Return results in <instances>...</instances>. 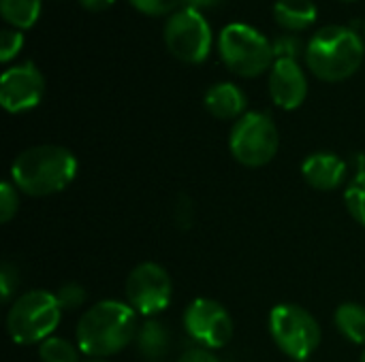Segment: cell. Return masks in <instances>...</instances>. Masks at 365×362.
Segmentation results:
<instances>
[{"mask_svg":"<svg viewBox=\"0 0 365 362\" xmlns=\"http://www.w3.org/2000/svg\"><path fill=\"white\" fill-rule=\"evenodd\" d=\"M24 47V34L15 28H4L0 32V62L9 64Z\"/></svg>","mask_w":365,"mask_h":362,"instance_id":"24","label":"cell"},{"mask_svg":"<svg viewBox=\"0 0 365 362\" xmlns=\"http://www.w3.org/2000/svg\"><path fill=\"white\" fill-rule=\"evenodd\" d=\"M126 303L143 318H156L173 299V282L169 271L158 262L137 265L124 282Z\"/></svg>","mask_w":365,"mask_h":362,"instance_id":"9","label":"cell"},{"mask_svg":"<svg viewBox=\"0 0 365 362\" xmlns=\"http://www.w3.org/2000/svg\"><path fill=\"white\" fill-rule=\"evenodd\" d=\"M344 203L351 218L365 228V169H359L357 175L349 181L344 190Z\"/></svg>","mask_w":365,"mask_h":362,"instance_id":"20","label":"cell"},{"mask_svg":"<svg viewBox=\"0 0 365 362\" xmlns=\"http://www.w3.org/2000/svg\"><path fill=\"white\" fill-rule=\"evenodd\" d=\"M338 333L355 346H365V307L359 303H342L334 314Z\"/></svg>","mask_w":365,"mask_h":362,"instance_id":"17","label":"cell"},{"mask_svg":"<svg viewBox=\"0 0 365 362\" xmlns=\"http://www.w3.org/2000/svg\"><path fill=\"white\" fill-rule=\"evenodd\" d=\"M19 211V190L11 179L0 183V222L9 224Z\"/></svg>","mask_w":365,"mask_h":362,"instance_id":"22","label":"cell"},{"mask_svg":"<svg viewBox=\"0 0 365 362\" xmlns=\"http://www.w3.org/2000/svg\"><path fill=\"white\" fill-rule=\"evenodd\" d=\"M135 346L139 350V354L148 361H160L169 354L171 348V333L167 329L165 322H160L158 318H148L135 337Z\"/></svg>","mask_w":365,"mask_h":362,"instance_id":"16","label":"cell"},{"mask_svg":"<svg viewBox=\"0 0 365 362\" xmlns=\"http://www.w3.org/2000/svg\"><path fill=\"white\" fill-rule=\"evenodd\" d=\"M269 96L284 111L299 109L308 98V77L297 60L278 58L269 70Z\"/></svg>","mask_w":365,"mask_h":362,"instance_id":"12","label":"cell"},{"mask_svg":"<svg viewBox=\"0 0 365 362\" xmlns=\"http://www.w3.org/2000/svg\"><path fill=\"white\" fill-rule=\"evenodd\" d=\"M365 45L361 36L346 26L319 28L306 45V64L310 73L327 83L351 79L364 62Z\"/></svg>","mask_w":365,"mask_h":362,"instance_id":"3","label":"cell"},{"mask_svg":"<svg viewBox=\"0 0 365 362\" xmlns=\"http://www.w3.org/2000/svg\"><path fill=\"white\" fill-rule=\"evenodd\" d=\"M269 335L276 348L291 361H308L321 346L323 331L319 320L302 305L278 303L267 318Z\"/></svg>","mask_w":365,"mask_h":362,"instance_id":"6","label":"cell"},{"mask_svg":"<svg viewBox=\"0 0 365 362\" xmlns=\"http://www.w3.org/2000/svg\"><path fill=\"white\" fill-rule=\"evenodd\" d=\"M278 147V126L265 111H248L233 124L229 132L231 156L248 169H261L269 164L276 158Z\"/></svg>","mask_w":365,"mask_h":362,"instance_id":"7","label":"cell"},{"mask_svg":"<svg viewBox=\"0 0 365 362\" xmlns=\"http://www.w3.org/2000/svg\"><path fill=\"white\" fill-rule=\"evenodd\" d=\"M137 11H141L143 15L150 17H163V15H171L178 9L184 6V0H128Z\"/></svg>","mask_w":365,"mask_h":362,"instance_id":"23","label":"cell"},{"mask_svg":"<svg viewBox=\"0 0 365 362\" xmlns=\"http://www.w3.org/2000/svg\"><path fill=\"white\" fill-rule=\"evenodd\" d=\"M359 362H365V350H364V354H361V361Z\"/></svg>","mask_w":365,"mask_h":362,"instance_id":"32","label":"cell"},{"mask_svg":"<svg viewBox=\"0 0 365 362\" xmlns=\"http://www.w3.org/2000/svg\"><path fill=\"white\" fill-rule=\"evenodd\" d=\"M83 352L79 350L77 344L51 335L43 344H38V358L41 362H83L81 361Z\"/></svg>","mask_w":365,"mask_h":362,"instance_id":"19","label":"cell"},{"mask_svg":"<svg viewBox=\"0 0 365 362\" xmlns=\"http://www.w3.org/2000/svg\"><path fill=\"white\" fill-rule=\"evenodd\" d=\"M45 77L32 62L9 66L0 77V105L9 113H24L41 105Z\"/></svg>","mask_w":365,"mask_h":362,"instance_id":"11","label":"cell"},{"mask_svg":"<svg viewBox=\"0 0 365 362\" xmlns=\"http://www.w3.org/2000/svg\"><path fill=\"white\" fill-rule=\"evenodd\" d=\"M56 299H58L62 312H75V309H79V307L86 303L88 292H86V288H83L81 284L68 282V284H62V286L58 288Z\"/></svg>","mask_w":365,"mask_h":362,"instance_id":"21","label":"cell"},{"mask_svg":"<svg viewBox=\"0 0 365 362\" xmlns=\"http://www.w3.org/2000/svg\"><path fill=\"white\" fill-rule=\"evenodd\" d=\"M83 362H111V361H107V358H88V361H83Z\"/></svg>","mask_w":365,"mask_h":362,"instance_id":"31","label":"cell"},{"mask_svg":"<svg viewBox=\"0 0 365 362\" xmlns=\"http://www.w3.org/2000/svg\"><path fill=\"white\" fill-rule=\"evenodd\" d=\"M178 362H220V358L216 356L214 350H207L203 346H192V348L182 352Z\"/></svg>","mask_w":365,"mask_h":362,"instance_id":"27","label":"cell"},{"mask_svg":"<svg viewBox=\"0 0 365 362\" xmlns=\"http://www.w3.org/2000/svg\"><path fill=\"white\" fill-rule=\"evenodd\" d=\"M175 222L184 228H188L192 224V205H190V198L186 196H180V203L175 207Z\"/></svg>","mask_w":365,"mask_h":362,"instance_id":"28","label":"cell"},{"mask_svg":"<svg viewBox=\"0 0 365 362\" xmlns=\"http://www.w3.org/2000/svg\"><path fill=\"white\" fill-rule=\"evenodd\" d=\"M79 171V162L68 147L62 145H32L15 156L11 162L13 186L28 196L43 198L66 190Z\"/></svg>","mask_w":365,"mask_h":362,"instance_id":"2","label":"cell"},{"mask_svg":"<svg viewBox=\"0 0 365 362\" xmlns=\"http://www.w3.org/2000/svg\"><path fill=\"white\" fill-rule=\"evenodd\" d=\"M43 0H0L2 19L15 30H28L38 21Z\"/></svg>","mask_w":365,"mask_h":362,"instance_id":"18","label":"cell"},{"mask_svg":"<svg viewBox=\"0 0 365 362\" xmlns=\"http://www.w3.org/2000/svg\"><path fill=\"white\" fill-rule=\"evenodd\" d=\"M184 329L188 337L207 350H220L233 339V318L227 307L214 299L199 297L184 309Z\"/></svg>","mask_w":365,"mask_h":362,"instance_id":"10","label":"cell"},{"mask_svg":"<svg viewBox=\"0 0 365 362\" xmlns=\"http://www.w3.org/2000/svg\"><path fill=\"white\" fill-rule=\"evenodd\" d=\"M272 13L276 23L293 34L306 32L317 23L319 17L314 0H276Z\"/></svg>","mask_w":365,"mask_h":362,"instance_id":"15","label":"cell"},{"mask_svg":"<svg viewBox=\"0 0 365 362\" xmlns=\"http://www.w3.org/2000/svg\"><path fill=\"white\" fill-rule=\"evenodd\" d=\"M225 0H184V6H190V9H197V11H201V9H212V6H218V4H222Z\"/></svg>","mask_w":365,"mask_h":362,"instance_id":"29","label":"cell"},{"mask_svg":"<svg viewBox=\"0 0 365 362\" xmlns=\"http://www.w3.org/2000/svg\"><path fill=\"white\" fill-rule=\"evenodd\" d=\"M306 53L304 49V41L299 38V34H293V32H287L282 36H278L274 41V53H276V60L278 58H287V60H297L299 53Z\"/></svg>","mask_w":365,"mask_h":362,"instance_id":"25","label":"cell"},{"mask_svg":"<svg viewBox=\"0 0 365 362\" xmlns=\"http://www.w3.org/2000/svg\"><path fill=\"white\" fill-rule=\"evenodd\" d=\"M139 326V314L126 301L105 299L81 314L75 344L88 358H111L135 344Z\"/></svg>","mask_w":365,"mask_h":362,"instance_id":"1","label":"cell"},{"mask_svg":"<svg viewBox=\"0 0 365 362\" xmlns=\"http://www.w3.org/2000/svg\"><path fill=\"white\" fill-rule=\"evenodd\" d=\"M349 166L334 151H314L302 162L304 181L319 192H334L346 179Z\"/></svg>","mask_w":365,"mask_h":362,"instance_id":"13","label":"cell"},{"mask_svg":"<svg viewBox=\"0 0 365 362\" xmlns=\"http://www.w3.org/2000/svg\"><path fill=\"white\" fill-rule=\"evenodd\" d=\"M163 38L167 51L184 64L205 62L214 45L210 21L201 11L190 6H182L167 17Z\"/></svg>","mask_w":365,"mask_h":362,"instance_id":"8","label":"cell"},{"mask_svg":"<svg viewBox=\"0 0 365 362\" xmlns=\"http://www.w3.org/2000/svg\"><path fill=\"white\" fill-rule=\"evenodd\" d=\"M203 105L205 109L210 111L212 117L216 119H240L242 115H246V107H248V100H246V94L240 85L231 83V81H220V83H214L205 96H203Z\"/></svg>","mask_w":365,"mask_h":362,"instance_id":"14","label":"cell"},{"mask_svg":"<svg viewBox=\"0 0 365 362\" xmlns=\"http://www.w3.org/2000/svg\"><path fill=\"white\" fill-rule=\"evenodd\" d=\"M17 286H19V273H17V269L11 262H2V267H0V292L2 294L0 297H2L4 303L11 301V297L15 294Z\"/></svg>","mask_w":365,"mask_h":362,"instance_id":"26","label":"cell"},{"mask_svg":"<svg viewBox=\"0 0 365 362\" xmlns=\"http://www.w3.org/2000/svg\"><path fill=\"white\" fill-rule=\"evenodd\" d=\"M218 51L225 66L237 77H259L274 66V43L244 21H233L218 36Z\"/></svg>","mask_w":365,"mask_h":362,"instance_id":"5","label":"cell"},{"mask_svg":"<svg viewBox=\"0 0 365 362\" xmlns=\"http://www.w3.org/2000/svg\"><path fill=\"white\" fill-rule=\"evenodd\" d=\"M62 320L56 292L28 290L19 294L6 314V333L17 346H38L49 339Z\"/></svg>","mask_w":365,"mask_h":362,"instance_id":"4","label":"cell"},{"mask_svg":"<svg viewBox=\"0 0 365 362\" xmlns=\"http://www.w3.org/2000/svg\"><path fill=\"white\" fill-rule=\"evenodd\" d=\"M81 6H86L88 11H105L109 9L115 0H79Z\"/></svg>","mask_w":365,"mask_h":362,"instance_id":"30","label":"cell"},{"mask_svg":"<svg viewBox=\"0 0 365 362\" xmlns=\"http://www.w3.org/2000/svg\"><path fill=\"white\" fill-rule=\"evenodd\" d=\"M342 2H353V0H342Z\"/></svg>","mask_w":365,"mask_h":362,"instance_id":"33","label":"cell"}]
</instances>
